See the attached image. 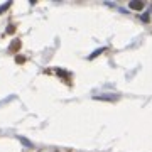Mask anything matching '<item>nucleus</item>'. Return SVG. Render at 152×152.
I'll return each mask as SVG.
<instances>
[{"label": "nucleus", "mask_w": 152, "mask_h": 152, "mask_svg": "<svg viewBox=\"0 0 152 152\" xmlns=\"http://www.w3.org/2000/svg\"><path fill=\"white\" fill-rule=\"evenodd\" d=\"M102 53H105V48H100V49H96L95 53H91V54L88 56V59H95V58H96L98 54H102Z\"/></svg>", "instance_id": "obj_2"}, {"label": "nucleus", "mask_w": 152, "mask_h": 152, "mask_svg": "<svg viewBox=\"0 0 152 152\" xmlns=\"http://www.w3.org/2000/svg\"><path fill=\"white\" fill-rule=\"evenodd\" d=\"M14 31H15V27H14V26H9V32L12 34V32H14Z\"/></svg>", "instance_id": "obj_9"}, {"label": "nucleus", "mask_w": 152, "mask_h": 152, "mask_svg": "<svg viewBox=\"0 0 152 152\" xmlns=\"http://www.w3.org/2000/svg\"><path fill=\"white\" fill-rule=\"evenodd\" d=\"M20 142H22V144H24V145L31 147V142H29V140H26V139H22V137H20Z\"/></svg>", "instance_id": "obj_7"}, {"label": "nucleus", "mask_w": 152, "mask_h": 152, "mask_svg": "<svg viewBox=\"0 0 152 152\" xmlns=\"http://www.w3.org/2000/svg\"><path fill=\"white\" fill-rule=\"evenodd\" d=\"M95 100H117V96H107V95H102V96H95Z\"/></svg>", "instance_id": "obj_3"}, {"label": "nucleus", "mask_w": 152, "mask_h": 152, "mask_svg": "<svg viewBox=\"0 0 152 152\" xmlns=\"http://www.w3.org/2000/svg\"><path fill=\"white\" fill-rule=\"evenodd\" d=\"M129 7H130L132 10H142L144 9V2H140V0H132L130 4H129Z\"/></svg>", "instance_id": "obj_1"}, {"label": "nucleus", "mask_w": 152, "mask_h": 152, "mask_svg": "<svg viewBox=\"0 0 152 152\" xmlns=\"http://www.w3.org/2000/svg\"><path fill=\"white\" fill-rule=\"evenodd\" d=\"M19 48H20V41H14V44L10 46V49H12V51H17Z\"/></svg>", "instance_id": "obj_4"}, {"label": "nucleus", "mask_w": 152, "mask_h": 152, "mask_svg": "<svg viewBox=\"0 0 152 152\" xmlns=\"http://www.w3.org/2000/svg\"><path fill=\"white\" fill-rule=\"evenodd\" d=\"M9 7H10V2H5L4 5L0 7V12H4V10H5V9H9Z\"/></svg>", "instance_id": "obj_6"}, {"label": "nucleus", "mask_w": 152, "mask_h": 152, "mask_svg": "<svg viewBox=\"0 0 152 152\" xmlns=\"http://www.w3.org/2000/svg\"><path fill=\"white\" fill-rule=\"evenodd\" d=\"M24 61H26V59H24V58H22V56H19V58H17V63H19V64H22V63H24Z\"/></svg>", "instance_id": "obj_8"}, {"label": "nucleus", "mask_w": 152, "mask_h": 152, "mask_svg": "<svg viewBox=\"0 0 152 152\" xmlns=\"http://www.w3.org/2000/svg\"><path fill=\"white\" fill-rule=\"evenodd\" d=\"M140 19H142V20H144V22H149V20H151V17H149V12H144V14H142V17H140Z\"/></svg>", "instance_id": "obj_5"}]
</instances>
